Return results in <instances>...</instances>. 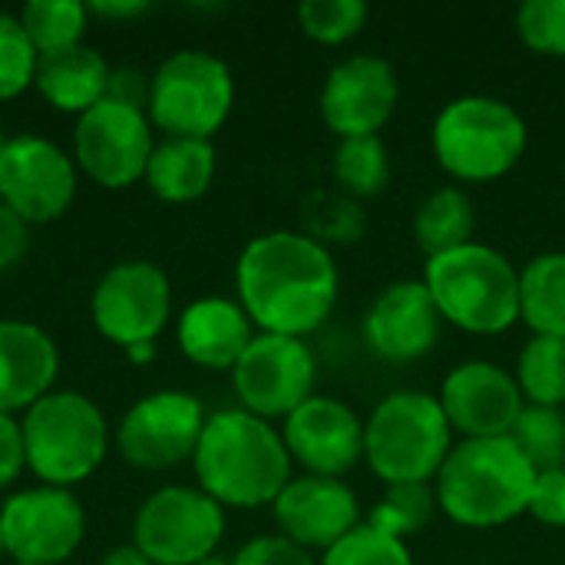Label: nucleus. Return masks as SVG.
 Segmentation results:
<instances>
[{"label":"nucleus","mask_w":565,"mask_h":565,"mask_svg":"<svg viewBox=\"0 0 565 565\" xmlns=\"http://www.w3.org/2000/svg\"><path fill=\"white\" fill-rule=\"evenodd\" d=\"M235 291L255 331L305 341L331 318L341 295V275L324 242L278 228L242 248Z\"/></svg>","instance_id":"obj_1"},{"label":"nucleus","mask_w":565,"mask_h":565,"mask_svg":"<svg viewBox=\"0 0 565 565\" xmlns=\"http://www.w3.org/2000/svg\"><path fill=\"white\" fill-rule=\"evenodd\" d=\"M291 467L281 430L242 407L209 414L192 457L195 487L225 510L271 507L295 477Z\"/></svg>","instance_id":"obj_2"},{"label":"nucleus","mask_w":565,"mask_h":565,"mask_svg":"<svg viewBox=\"0 0 565 565\" xmlns=\"http://www.w3.org/2000/svg\"><path fill=\"white\" fill-rule=\"evenodd\" d=\"M533 483L536 470L513 437L460 440L434 480V497L450 523L497 530L530 510Z\"/></svg>","instance_id":"obj_3"},{"label":"nucleus","mask_w":565,"mask_h":565,"mask_svg":"<svg viewBox=\"0 0 565 565\" xmlns=\"http://www.w3.org/2000/svg\"><path fill=\"white\" fill-rule=\"evenodd\" d=\"M444 318L477 338H493L520 321V268L493 245L470 242L427 258L420 278Z\"/></svg>","instance_id":"obj_4"},{"label":"nucleus","mask_w":565,"mask_h":565,"mask_svg":"<svg viewBox=\"0 0 565 565\" xmlns=\"http://www.w3.org/2000/svg\"><path fill=\"white\" fill-rule=\"evenodd\" d=\"M450 450L454 430L427 391H394L364 420V463L384 487L434 483Z\"/></svg>","instance_id":"obj_5"},{"label":"nucleus","mask_w":565,"mask_h":565,"mask_svg":"<svg viewBox=\"0 0 565 565\" xmlns=\"http://www.w3.org/2000/svg\"><path fill=\"white\" fill-rule=\"evenodd\" d=\"M26 470L43 487L70 490L89 480L109 454V424L79 391H50L20 420Z\"/></svg>","instance_id":"obj_6"},{"label":"nucleus","mask_w":565,"mask_h":565,"mask_svg":"<svg viewBox=\"0 0 565 565\" xmlns=\"http://www.w3.org/2000/svg\"><path fill=\"white\" fill-rule=\"evenodd\" d=\"M523 116L483 93L450 99L430 129V146L440 169L457 182H497L510 175L526 152Z\"/></svg>","instance_id":"obj_7"},{"label":"nucleus","mask_w":565,"mask_h":565,"mask_svg":"<svg viewBox=\"0 0 565 565\" xmlns=\"http://www.w3.org/2000/svg\"><path fill=\"white\" fill-rule=\"evenodd\" d=\"M235 106V76L228 63L209 50L169 53L149 86L146 116L162 139H205L228 122Z\"/></svg>","instance_id":"obj_8"},{"label":"nucleus","mask_w":565,"mask_h":565,"mask_svg":"<svg viewBox=\"0 0 565 565\" xmlns=\"http://www.w3.org/2000/svg\"><path fill=\"white\" fill-rule=\"evenodd\" d=\"M225 507L199 487L169 483L149 493L132 520V546L152 565H195L222 546Z\"/></svg>","instance_id":"obj_9"},{"label":"nucleus","mask_w":565,"mask_h":565,"mask_svg":"<svg viewBox=\"0 0 565 565\" xmlns=\"http://www.w3.org/2000/svg\"><path fill=\"white\" fill-rule=\"evenodd\" d=\"M205 420L202 401L189 391H152L122 414L116 427V450L136 470H175L192 463Z\"/></svg>","instance_id":"obj_10"},{"label":"nucleus","mask_w":565,"mask_h":565,"mask_svg":"<svg viewBox=\"0 0 565 565\" xmlns=\"http://www.w3.org/2000/svg\"><path fill=\"white\" fill-rule=\"evenodd\" d=\"M318 361L308 341L258 331L232 367V387L242 411L275 424L291 417L305 401L315 397Z\"/></svg>","instance_id":"obj_11"},{"label":"nucleus","mask_w":565,"mask_h":565,"mask_svg":"<svg viewBox=\"0 0 565 565\" xmlns=\"http://www.w3.org/2000/svg\"><path fill=\"white\" fill-rule=\"evenodd\" d=\"M0 530L13 565H66L86 540V513L70 490L36 483L0 503Z\"/></svg>","instance_id":"obj_12"},{"label":"nucleus","mask_w":565,"mask_h":565,"mask_svg":"<svg viewBox=\"0 0 565 565\" xmlns=\"http://www.w3.org/2000/svg\"><path fill=\"white\" fill-rule=\"evenodd\" d=\"M152 149L156 129L146 109L103 99L76 116L73 162L89 182L103 189H129L132 182H139L146 175Z\"/></svg>","instance_id":"obj_13"},{"label":"nucleus","mask_w":565,"mask_h":565,"mask_svg":"<svg viewBox=\"0 0 565 565\" xmlns=\"http://www.w3.org/2000/svg\"><path fill=\"white\" fill-rule=\"evenodd\" d=\"M89 318L93 328L122 351L156 341L172 318V285L156 262H116L93 288Z\"/></svg>","instance_id":"obj_14"},{"label":"nucleus","mask_w":565,"mask_h":565,"mask_svg":"<svg viewBox=\"0 0 565 565\" xmlns=\"http://www.w3.org/2000/svg\"><path fill=\"white\" fill-rule=\"evenodd\" d=\"M79 169L70 152L36 132H20L0 152V202L26 225H46L70 212Z\"/></svg>","instance_id":"obj_15"},{"label":"nucleus","mask_w":565,"mask_h":565,"mask_svg":"<svg viewBox=\"0 0 565 565\" xmlns=\"http://www.w3.org/2000/svg\"><path fill=\"white\" fill-rule=\"evenodd\" d=\"M401 99L394 66L377 53H351L338 60L321 86V119L338 139L381 136Z\"/></svg>","instance_id":"obj_16"},{"label":"nucleus","mask_w":565,"mask_h":565,"mask_svg":"<svg viewBox=\"0 0 565 565\" xmlns=\"http://www.w3.org/2000/svg\"><path fill=\"white\" fill-rule=\"evenodd\" d=\"M444 417L460 440H490L510 437L526 401L513 371L493 361H463L457 364L437 394Z\"/></svg>","instance_id":"obj_17"},{"label":"nucleus","mask_w":565,"mask_h":565,"mask_svg":"<svg viewBox=\"0 0 565 565\" xmlns=\"http://www.w3.org/2000/svg\"><path fill=\"white\" fill-rule=\"evenodd\" d=\"M291 463L311 477L344 480L364 460V420L338 397L315 394L281 420Z\"/></svg>","instance_id":"obj_18"},{"label":"nucleus","mask_w":565,"mask_h":565,"mask_svg":"<svg viewBox=\"0 0 565 565\" xmlns=\"http://www.w3.org/2000/svg\"><path fill=\"white\" fill-rule=\"evenodd\" d=\"M444 331V318L420 278L387 285L361 321L364 348L384 364L424 361Z\"/></svg>","instance_id":"obj_19"},{"label":"nucleus","mask_w":565,"mask_h":565,"mask_svg":"<svg viewBox=\"0 0 565 565\" xmlns=\"http://www.w3.org/2000/svg\"><path fill=\"white\" fill-rule=\"evenodd\" d=\"M275 526L285 540L308 553H328L348 533L361 526V500L348 480L331 477H291L271 503Z\"/></svg>","instance_id":"obj_20"},{"label":"nucleus","mask_w":565,"mask_h":565,"mask_svg":"<svg viewBox=\"0 0 565 565\" xmlns=\"http://www.w3.org/2000/svg\"><path fill=\"white\" fill-rule=\"evenodd\" d=\"M60 374L56 341L30 321H0V414H26Z\"/></svg>","instance_id":"obj_21"},{"label":"nucleus","mask_w":565,"mask_h":565,"mask_svg":"<svg viewBox=\"0 0 565 565\" xmlns=\"http://www.w3.org/2000/svg\"><path fill=\"white\" fill-rule=\"evenodd\" d=\"M255 324L232 298H199L175 324L179 351L205 371H232L255 338Z\"/></svg>","instance_id":"obj_22"},{"label":"nucleus","mask_w":565,"mask_h":565,"mask_svg":"<svg viewBox=\"0 0 565 565\" xmlns=\"http://www.w3.org/2000/svg\"><path fill=\"white\" fill-rule=\"evenodd\" d=\"M109 73H113V66L103 60V53L79 43L73 50L40 56L36 73H33V89L53 109L83 116L86 109H93L96 103L106 99Z\"/></svg>","instance_id":"obj_23"},{"label":"nucleus","mask_w":565,"mask_h":565,"mask_svg":"<svg viewBox=\"0 0 565 565\" xmlns=\"http://www.w3.org/2000/svg\"><path fill=\"white\" fill-rule=\"evenodd\" d=\"M215 146L205 139H159L142 182L149 192L169 205H185L202 199L215 179Z\"/></svg>","instance_id":"obj_24"},{"label":"nucleus","mask_w":565,"mask_h":565,"mask_svg":"<svg viewBox=\"0 0 565 565\" xmlns=\"http://www.w3.org/2000/svg\"><path fill=\"white\" fill-rule=\"evenodd\" d=\"M520 321L533 338L565 341V252H543L520 268Z\"/></svg>","instance_id":"obj_25"},{"label":"nucleus","mask_w":565,"mask_h":565,"mask_svg":"<svg viewBox=\"0 0 565 565\" xmlns=\"http://www.w3.org/2000/svg\"><path fill=\"white\" fill-rule=\"evenodd\" d=\"M473 232H477V209L460 185L434 189L414 212V238L427 258L477 242Z\"/></svg>","instance_id":"obj_26"},{"label":"nucleus","mask_w":565,"mask_h":565,"mask_svg":"<svg viewBox=\"0 0 565 565\" xmlns=\"http://www.w3.org/2000/svg\"><path fill=\"white\" fill-rule=\"evenodd\" d=\"M36 56H53L83 43L89 26V7L79 0H30L17 13Z\"/></svg>","instance_id":"obj_27"},{"label":"nucleus","mask_w":565,"mask_h":565,"mask_svg":"<svg viewBox=\"0 0 565 565\" xmlns=\"http://www.w3.org/2000/svg\"><path fill=\"white\" fill-rule=\"evenodd\" d=\"M520 394L530 407H565V341L563 338H530L516 358L513 371Z\"/></svg>","instance_id":"obj_28"},{"label":"nucleus","mask_w":565,"mask_h":565,"mask_svg":"<svg viewBox=\"0 0 565 565\" xmlns=\"http://www.w3.org/2000/svg\"><path fill=\"white\" fill-rule=\"evenodd\" d=\"M437 497H434V483H397L387 487L384 497L371 507L367 513V526H374L377 533L407 543L411 536L424 533L434 516H437Z\"/></svg>","instance_id":"obj_29"},{"label":"nucleus","mask_w":565,"mask_h":565,"mask_svg":"<svg viewBox=\"0 0 565 565\" xmlns=\"http://www.w3.org/2000/svg\"><path fill=\"white\" fill-rule=\"evenodd\" d=\"M331 169H334V182L354 199L381 195L391 182V156L381 136L338 139Z\"/></svg>","instance_id":"obj_30"},{"label":"nucleus","mask_w":565,"mask_h":565,"mask_svg":"<svg viewBox=\"0 0 565 565\" xmlns=\"http://www.w3.org/2000/svg\"><path fill=\"white\" fill-rule=\"evenodd\" d=\"M510 437L536 473L565 467V411L526 404Z\"/></svg>","instance_id":"obj_31"},{"label":"nucleus","mask_w":565,"mask_h":565,"mask_svg":"<svg viewBox=\"0 0 565 565\" xmlns=\"http://www.w3.org/2000/svg\"><path fill=\"white\" fill-rule=\"evenodd\" d=\"M367 13L364 0H305L298 7V23L308 40L321 46H344L364 30Z\"/></svg>","instance_id":"obj_32"},{"label":"nucleus","mask_w":565,"mask_h":565,"mask_svg":"<svg viewBox=\"0 0 565 565\" xmlns=\"http://www.w3.org/2000/svg\"><path fill=\"white\" fill-rule=\"evenodd\" d=\"M318 565H414L407 543L377 533L374 526L361 523L328 553H321Z\"/></svg>","instance_id":"obj_33"},{"label":"nucleus","mask_w":565,"mask_h":565,"mask_svg":"<svg viewBox=\"0 0 565 565\" xmlns=\"http://www.w3.org/2000/svg\"><path fill=\"white\" fill-rule=\"evenodd\" d=\"M36 50L26 40L20 20L7 10H0V103L17 99L33 86L36 73Z\"/></svg>","instance_id":"obj_34"},{"label":"nucleus","mask_w":565,"mask_h":565,"mask_svg":"<svg viewBox=\"0 0 565 565\" xmlns=\"http://www.w3.org/2000/svg\"><path fill=\"white\" fill-rule=\"evenodd\" d=\"M516 33L540 56H565V0H526L516 10Z\"/></svg>","instance_id":"obj_35"},{"label":"nucleus","mask_w":565,"mask_h":565,"mask_svg":"<svg viewBox=\"0 0 565 565\" xmlns=\"http://www.w3.org/2000/svg\"><path fill=\"white\" fill-rule=\"evenodd\" d=\"M232 565H318L315 553L295 546L291 540H285L281 533L271 536H255L248 540L235 556Z\"/></svg>","instance_id":"obj_36"},{"label":"nucleus","mask_w":565,"mask_h":565,"mask_svg":"<svg viewBox=\"0 0 565 565\" xmlns=\"http://www.w3.org/2000/svg\"><path fill=\"white\" fill-rule=\"evenodd\" d=\"M536 523L565 530V467L563 470H546L536 473L533 483V497H530V510H526Z\"/></svg>","instance_id":"obj_37"},{"label":"nucleus","mask_w":565,"mask_h":565,"mask_svg":"<svg viewBox=\"0 0 565 565\" xmlns=\"http://www.w3.org/2000/svg\"><path fill=\"white\" fill-rule=\"evenodd\" d=\"M23 470H26L23 427L13 414H0V490L13 487Z\"/></svg>","instance_id":"obj_38"},{"label":"nucleus","mask_w":565,"mask_h":565,"mask_svg":"<svg viewBox=\"0 0 565 565\" xmlns=\"http://www.w3.org/2000/svg\"><path fill=\"white\" fill-rule=\"evenodd\" d=\"M149 86H152V76L142 73L139 66H116V70L109 73L106 99L122 103V106L146 109V106H149Z\"/></svg>","instance_id":"obj_39"},{"label":"nucleus","mask_w":565,"mask_h":565,"mask_svg":"<svg viewBox=\"0 0 565 565\" xmlns=\"http://www.w3.org/2000/svg\"><path fill=\"white\" fill-rule=\"evenodd\" d=\"M26 248H30V225L0 202V271L20 265Z\"/></svg>","instance_id":"obj_40"},{"label":"nucleus","mask_w":565,"mask_h":565,"mask_svg":"<svg viewBox=\"0 0 565 565\" xmlns=\"http://www.w3.org/2000/svg\"><path fill=\"white\" fill-rule=\"evenodd\" d=\"M86 7H89V17H103V20H132L149 10V3L142 0H103V3H86Z\"/></svg>","instance_id":"obj_41"},{"label":"nucleus","mask_w":565,"mask_h":565,"mask_svg":"<svg viewBox=\"0 0 565 565\" xmlns=\"http://www.w3.org/2000/svg\"><path fill=\"white\" fill-rule=\"evenodd\" d=\"M96 565H152L132 543H122V546H113L103 559Z\"/></svg>","instance_id":"obj_42"},{"label":"nucleus","mask_w":565,"mask_h":565,"mask_svg":"<svg viewBox=\"0 0 565 565\" xmlns=\"http://www.w3.org/2000/svg\"><path fill=\"white\" fill-rule=\"evenodd\" d=\"M126 358H129V364H152L156 361V341H142V344H132V348H126L122 351Z\"/></svg>","instance_id":"obj_43"},{"label":"nucleus","mask_w":565,"mask_h":565,"mask_svg":"<svg viewBox=\"0 0 565 565\" xmlns=\"http://www.w3.org/2000/svg\"><path fill=\"white\" fill-rule=\"evenodd\" d=\"M195 565H232V559H222V556H209V559H202V563Z\"/></svg>","instance_id":"obj_44"},{"label":"nucleus","mask_w":565,"mask_h":565,"mask_svg":"<svg viewBox=\"0 0 565 565\" xmlns=\"http://www.w3.org/2000/svg\"><path fill=\"white\" fill-rule=\"evenodd\" d=\"M7 556V550H3V530H0V559Z\"/></svg>","instance_id":"obj_45"},{"label":"nucleus","mask_w":565,"mask_h":565,"mask_svg":"<svg viewBox=\"0 0 565 565\" xmlns=\"http://www.w3.org/2000/svg\"><path fill=\"white\" fill-rule=\"evenodd\" d=\"M3 142H7V136H3V132H0V152H3Z\"/></svg>","instance_id":"obj_46"},{"label":"nucleus","mask_w":565,"mask_h":565,"mask_svg":"<svg viewBox=\"0 0 565 565\" xmlns=\"http://www.w3.org/2000/svg\"><path fill=\"white\" fill-rule=\"evenodd\" d=\"M477 565H480V563H477Z\"/></svg>","instance_id":"obj_47"}]
</instances>
